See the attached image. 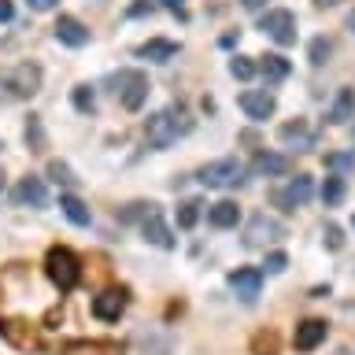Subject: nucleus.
I'll use <instances>...</instances> for the list:
<instances>
[{"label":"nucleus","instance_id":"nucleus-4","mask_svg":"<svg viewBox=\"0 0 355 355\" xmlns=\"http://www.w3.org/2000/svg\"><path fill=\"white\" fill-rule=\"evenodd\" d=\"M111 85H115V96L122 100L126 111H141V104L148 100V78L141 71H119L111 78Z\"/></svg>","mask_w":355,"mask_h":355},{"label":"nucleus","instance_id":"nucleus-38","mask_svg":"<svg viewBox=\"0 0 355 355\" xmlns=\"http://www.w3.org/2000/svg\"><path fill=\"white\" fill-rule=\"evenodd\" d=\"M185 0H163V8H171V11H182Z\"/></svg>","mask_w":355,"mask_h":355},{"label":"nucleus","instance_id":"nucleus-33","mask_svg":"<svg viewBox=\"0 0 355 355\" xmlns=\"http://www.w3.org/2000/svg\"><path fill=\"white\" fill-rule=\"evenodd\" d=\"M326 166H333V171H348V166H355V155H326Z\"/></svg>","mask_w":355,"mask_h":355},{"label":"nucleus","instance_id":"nucleus-10","mask_svg":"<svg viewBox=\"0 0 355 355\" xmlns=\"http://www.w3.org/2000/svg\"><path fill=\"white\" fill-rule=\"evenodd\" d=\"M141 233H144V241H148V244H155V248H174L171 226L163 222V215H159V207H155V204H148V211H144Z\"/></svg>","mask_w":355,"mask_h":355},{"label":"nucleus","instance_id":"nucleus-21","mask_svg":"<svg viewBox=\"0 0 355 355\" xmlns=\"http://www.w3.org/2000/svg\"><path fill=\"white\" fill-rule=\"evenodd\" d=\"M60 207H63V215L71 218L74 226H89V222H93V211H89V207H85L78 196H71V193L60 196Z\"/></svg>","mask_w":355,"mask_h":355},{"label":"nucleus","instance_id":"nucleus-3","mask_svg":"<svg viewBox=\"0 0 355 355\" xmlns=\"http://www.w3.org/2000/svg\"><path fill=\"white\" fill-rule=\"evenodd\" d=\"M44 266H49V277H52V282L63 288V293H71V288L78 285V277H82L78 255H74L71 248H63V244H55V248H49V259H44Z\"/></svg>","mask_w":355,"mask_h":355},{"label":"nucleus","instance_id":"nucleus-34","mask_svg":"<svg viewBox=\"0 0 355 355\" xmlns=\"http://www.w3.org/2000/svg\"><path fill=\"white\" fill-rule=\"evenodd\" d=\"M11 15H15V4H11V0H0V22H11Z\"/></svg>","mask_w":355,"mask_h":355},{"label":"nucleus","instance_id":"nucleus-41","mask_svg":"<svg viewBox=\"0 0 355 355\" xmlns=\"http://www.w3.org/2000/svg\"><path fill=\"white\" fill-rule=\"evenodd\" d=\"M0 189H4V171H0Z\"/></svg>","mask_w":355,"mask_h":355},{"label":"nucleus","instance_id":"nucleus-16","mask_svg":"<svg viewBox=\"0 0 355 355\" xmlns=\"http://www.w3.org/2000/svg\"><path fill=\"white\" fill-rule=\"evenodd\" d=\"M277 137H282V144H288V148H311L315 144V130L307 126L304 119H296V122H285L282 130H277Z\"/></svg>","mask_w":355,"mask_h":355},{"label":"nucleus","instance_id":"nucleus-7","mask_svg":"<svg viewBox=\"0 0 355 355\" xmlns=\"http://www.w3.org/2000/svg\"><path fill=\"white\" fill-rule=\"evenodd\" d=\"M311 193H315V185H311V178L307 174H296L293 182H288L285 189H274L270 193V200L282 211H296V207H304L307 200H311Z\"/></svg>","mask_w":355,"mask_h":355},{"label":"nucleus","instance_id":"nucleus-40","mask_svg":"<svg viewBox=\"0 0 355 355\" xmlns=\"http://www.w3.org/2000/svg\"><path fill=\"white\" fill-rule=\"evenodd\" d=\"M348 30H355V11H352V15H348Z\"/></svg>","mask_w":355,"mask_h":355},{"label":"nucleus","instance_id":"nucleus-42","mask_svg":"<svg viewBox=\"0 0 355 355\" xmlns=\"http://www.w3.org/2000/svg\"><path fill=\"white\" fill-rule=\"evenodd\" d=\"M352 230H355V215H352Z\"/></svg>","mask_w":355,"mask_h":355},{"label":"nucleus","instance_id":"nucleus-25","mask_svg":"<svg viewBox=\"0 0 355 355\" xmlns=\"http://www.w3.org/2000/svg\"><path fill=\"white\" fill-rule=\"evenodd\" d=\"M255 71H259V67H255L248 55H233V60H230V74H233V78H241V82L255 78Z\"/></svg>","mask_w":355,"mask_h":355},{"label":"nucleus","instance_id":"nucleus-1","mask_svg":"<svg viewBox=\"0 0 355 355\" xmlns=\"http://www.w3.org/2000/svg\"><path fill=\"white\" fill-rule=\"evenodd\" d=\"M182 115L178 111H155V115H148V122H144V141H148V148H171V144L182 137V133L189 130V122H178Z\"/></svg>","mask_w":355,"mask_h":355},{"label":"nucleus","instance_id":"nucleus-13","mask_svg":"<svg viewBox=\"0 0 355 355\" xmlns=\"http://www.w3.org/2000/svg\"><path fill=\"white\" fill-rule=\"evenodd\" d=\"M274 96L270 93H263V89H248V93H241V111L248 119H255V122H266L274 115Z\"/></svg>","mask_w":355,"mask_h":355},{"label":"nucleus","instance_id":"nucleus-36","mask_svg":"<svg viewBox=\"0 0 355 355\" xmlns=\"http://www.w3.org/2000/svg\"><path fill=\"white\" fill-rule=\"evenodd\" d=\"M144 11H152V0H137V4L130 8V15L137 19V15H144Z\"/></svg>","mask_w":355,"mask_h":355},{"label":"nucleus","instance_id":"nucleus-39","mask_svg":"<svg viewBox=\"0 0 355 355\" xmlns=\"http://www.w3.org/2000/svg\"><path fill=\"white\" fill-rule=\"evenodd\" d=\"M318 8H333V4H340V0H315Z\"/></svg>","mask_w":355,"mask_h":355},{"label":"nucleus","instance_id":"nucleus-35","mask_svg":"<svg viewBox=\"0 0 355 355\" xmlns=\"http://www.w3.org/2000/svg\"><path fill=\"white\" fill-rule=\"evenodd\" d=\"M26 4H30L33 11H52L55 4H60V0H26Z\"/></svg>","mask_w":355,"mask_h":355},{"label":"nucleus","instance_id":"nucleus-24","mask_svg":"<svg viewBox=\"0 0 355 355\" xmlns=\"http://www.w3.org/2000/svg\"><path fill=\"white\" fill-rule=\"evenodd\" d=\"M71 100H74V107L82 111V115H93V111H96V96H93V89H89V85H78L71 93Z\"/></svg>","mask_w":355,"mask_h":355},{"label":"nucleus","instance_id":"nucleus-31","mask_svg":"<svg viewBox=\"0 0 355 355\" xmlns=\"http://www.w3.org/2000/svg\"><path fill=\"white\" fill-rule=\"evenodd\" d=\"M266 270H270V274H282L285 270V266H288V255L285 252H270V255H266Z\"/></svg>","mask_w":355,"mask_h":355},{"label":"nucleus","instance_id":"nucleus-22","mask_svg":"<svg viewBox=\"0 0 355 355\" xmlns=\"http://www.w3.org/2000/svg\"><path fill=\"white\" fill-rule=\"evenodd\" d=\"M259 74L266 78V82H285V78H288V60H285V55H263Z\"/></svg>","mask_w":355,"mask_h":355},{"label":"nucleus","instance_id":"nucleus-37","mask_svg":"<svg viewBox=\"0 0 355 355\" xmlns=\"http://www.w3.org/2000/svg\"><path fill=\"white\" fill-rule=\"evenodd\" d=\"M241 4H244V8H248V11H259V8L266 4V0H241Z\"/></svg>","mask_w":355,"mask_h":355},{"label":"nucleus","instance_id":"nucleus-20","mask_svg":"<svg viewBox=\"0 0 355 355\" xmlns=\"http://www.w3.org/2000/svg\"><path fill=\"white\" fill-rule=\"evenodd\" d=\"M207 222L215 230H233L241 222V207L233 204V200H222V204H215V207L207 211Z\"/></svg>","mask_w":355,"mask_h":355},{"label":"nucleus","instance_id":"nucleus-23","mask_svg":"<svg viewBox=\"0 0 355 355\" xmlns=\"http://www.w3.org/2000/svg\"><path fill=\"white\" fill-rule=\"evenodd\" d=\"M344 200V178L340 174H329L326 182H322V204L326 207H337Z\"/></svg>","mask_w":355,"mask_h":355},{"label":"nucleus","instance_id":"nucleus-27","mask_svg":"<svg viewBox=\"0 0 355 355\" xmlns=\"http://www.w3.org/2000/svg\"><path fill=\"white\" fill-rule=\"evenodd\" d=\"M49 178H52L55 185H74V182H78L74 171H71L67 163H60V159H52V163H49Z\"/></svg>","mask_w":355,"mask_h":355},{"label":"nucleus","instance_id":"nucleus-14","mask_svg":"<svg viewBox=\"0 0 355 355\" xmlns=\"http://www.w3.org/2000/svg\"><path fill=\"white\" fill-rule=\"evenodd\" d=\"M11 196H15L19 207H44V204H49V189H44V182H41V178H33V174L22 178Z\"/></svg>","mask_w":355,"mask_h":355},{"label":"nucleus","instance_id":"nucleus-5","mask_svg":"<svg viewBox=\"0 0 355 355\" xmlns=\"http://www.w3.org/2000/svg\"><path fill=\"white\" fill-rule=\"evenodd\" d=\"M0 85H4V93L11 100H26V96H33L41 89V67H33V63L11 67V71L0 78Z\"/></svg>","mask_w":355,"mask_h":355},{"label":"nucleus","instance_id":"nucleus-26","mask_svg":"<svg viewBox=\"0 0 355 355\" xmlns=\"http://www.w3.org/2000/svg\"><path fill=\"white\" fill-rule=\"evenodd\" d=\"M196 218H200V204H196V200H185V204H178V226H182V230H193Z\"/></svg>","mask_w":355,"mask_h":355},{"label":"nucleus","instance_id":"nucleus-29","mask_svg":"<svg viewBox=\"0 0 355 355\" xmlns=\"http://www.w3.org/2000/svg\"><path fill=\"white\" fill-rule=\"evenodd\" d=\"M255 355H277V337L274 333H259V337H255Z\"/></svg>","mask_w":355,"mask_h":355},{"label":"nucleus","instance_id":"nucleus-12","mask_svg":"<svg viewBox=\"0 0 355 355\" xmlns=\"http://www.w3.org/2000/svg\"><path fill=\"white\" fill-rule=\"evenodd\" d=\"M126 288H111V293H100L96 300H93V315L100 318V322H119V315L126 311Z\"/></svg>","mask_w":355,"mask_h":355},{"label":"nucleus","instance_id":"nucleus-15","mask_svg":"<svg viewBox=\"0 0 355 355\" xmlns=\"http://www.w3.org/2000/svg\"><path fill=\"white\" fill-rule=\"evenodd\" d=\"M52 33H55V41H60V44H67V49H82V44L89 41V30L74 15H60V22L52 26Z\"/></svg>","mask_w":355,"mask_h":355},{"label":"nucleus","instance_id":"nucleus-17","mask_svg":"<svg viewBox=\"0 0 355 355\" xmlns=\"http://www.w3.org/2000/svg\"><path fill=\"white\" fill-rule=\"evenodd\" d=\"M141 60H152V63H171L174 55H178V41H166V37H152V41H144L141 49H137Z\"/></svg>","mask_w":355,"mask_h":355},{"label":"nucleus","instance_id":"nucleus-11","mask_svg":"<svg viewBox=\"0 0 355 355\" xmlns=\"http://www.w3.org/2000/svg\"><path fill=\"white\" fill-rule=\"evenodd\" d=\"M326 333H329V326L322 318H304L296 326V333H293V344H296V352H315L322 340H326Z\"/></svg>","mask_w":355,"mask_h":355},{"label":"nucleus","instance_id":"nucleus-28","mask_svg":"<svg viewBox=\"0 0 355 355\" xmlns=\"http://www.w3.org/2000/svg\"><path fill=\"white\" fill-rule=\"evenodd\" d=\"M329 52H333V44H329L326 37H315V41H311V63H315V67L326 63V60H329Z\"/></svg>","mask_w":355,"mask_h":355},{"label":"nucleus","instance_id":"nucleus-30","mask_svg":"<svg viewBox=\"0 0 355 355\" xmlns=\"http://www.w3.org/2000/svg\"><path fill=\"white\" fill-rule=\"evenodd\" d=\"M26 141L33 144V152H41V148H44V133H41V122H37V119H30V126H26Z\"/></svg>","mask_w":355,"mask_h":355},{"label":"nucleus","instance_id":"nucleus-8","mask_svg":"<svg viewBox=\"0 0 355 355\" xmlns=\"http://www.w3.org/2000/svg\"><path fill=\"white\" fill-rule=\"evenodd\" d=\"M285 233V226L277 218H270V215H252V222H248V230H244V244L248 248H259V244H266V241H277Z\"/></svg>","mask_w":355,"mask_h":355},{"label":"nucleus","instance_id":"nucleus-2","mask_svg":"<svg viewBox=\"0 0 355 355\" xmlns=\"http://www.w3.org/2000/svg\"><path fill=\"white\" fill-rule=\"evenodd\" d=\"M196 182L207 189H237L244 182V163L233 159V155H222V159H211L196 171Z\"/></svg>","mask_w":355,"mask_h":355},{"label":"nucleus","instance_id":"nucleus-6","mask_svg":"<svg viewBox=\"0 0 355 355\" xmlns=\"http://www.w3.org/2000/svg\"><path fill=\"white\" fill-rule=\"evenodd\" d=\"M259 30H263L270 41L282 44V49L296 44V15H293L288 8H270V11L259 19Z\"/></svg>","mask_w":355,"mask_h":355},{"label":"nucleus","instance_id":"nucleus-32","mask_svg":"<svg viewBox=\"0 0 355 355\" xmlns=\"http://www.w3.org/2000/svg\"><path fill=\"white\" fill-rule=\"evenodd\" d=\"M322 237H326V248H333V252L344 248V233H340V226H326V233H322Z\"/></svg>","mask_w":355,"mask_h":355},{"label":"nucleus","instance_id":"nucleus-18","mask_svg":"<svg viewBox=\"0 0 355 355\" xmlns=\"http://www.w3.org/2000/svg\"><path fill=\"white\" fill-rule=\"evenodd\" d=\"M333 126H344V122H352L355 119V89H340L337 96H333V104H329V115H326Z\"/></svg>","mask_w":355,"mask_h":355},{"label":"nucleus","instance_id":"nucleus-19","mask_svg":"<svg viewBox=\"0 0 355 355\" xmlns=\"http://www.w3.org/2000/svg\"><path fill=\"white\" fill-rule=\"evenodd\" d=\"M255 174H263V178H282V174H288V155H282V152H259L255 155Z\"/></svg>","mask_w":355,"mask_h":355},{"label":"nucleus","instance_id":"nucleus-9","mask_svg":"<svg viewBox=\"0 0 355 355\" xmlns=\"http://www.w3.org/2000/svg\"><path fill=\"white\" fill-rule=\"evenodd\" d=\"M230 288H233L237 300L252 304V300L259 296V288H263V270H255V266H237V270L230 274Z\"/></svg>","mask_w":355,"mask_h":355}]
</instances>
